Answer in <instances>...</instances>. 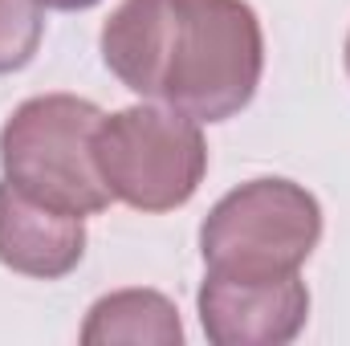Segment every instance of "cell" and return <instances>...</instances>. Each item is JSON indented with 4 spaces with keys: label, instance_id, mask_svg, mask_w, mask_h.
Returning <instances> with one entry per match:
<instances>
[{
    "label": "cell",
    "instance_id": "cell-1",
    "mask_svg": "<svg viewBox=\"0 0 350 346\" xmlns=\"http://www.w3.org/2000/svg\"><path fill=\"white\" fill-rule=\"evenodd\" d=\"M98 45L126 90L196 122L241 114L265 74L261 16L249 0H122Z\"/></svg>",
    "mask_w": 350,
    "mask_h": 346
},
{
    "label": "cell",
    "instance_id": "cell-2",
    "mask_svg": "<svg viewBox=\"0 0 350 346\" xmlns=\"http://www.w3.org/2000/svg\"><path fill=\"white\" fill-rule=\"evenodd\" d=\"M102 110L78 94L25 98L0 127V172L21 191L74 216L110 208V187L94 163Z\"/></svg>",
    "mask_w": 350,
    "mask_h": 346
},
{
    "label": "cell",
    "instance_id": "cell-3",
    "mask_svg": "<svg viewBox=\"0 0 350 346\" xmlns=\"http://www.w3.org/2000/svg\"><path fill=\"white\" fill-rule=\"evenodd\" d=\"M318 241V196L281 175L232 187L200 224V257L224 277H289L314 257Z\"/></svg>",
    "mask_w": 350,
    "mask_h": 346
},
{
    "label": "cell",
    "instance_id": "cell-4",
    "mask_svg": "<svg viewBox=\"0 0 350 346\" xmlns=\"http://www.w3.org/2000/svg\"><path fill=\"white\" fill-rule=\"evenodd\" d=\"M94 163L110 196L126 208L172 212L200 191L208 143L200 122L172 106H126L102 114L94 131Z\"/></svg>",
    "mask_w": 350,
    "mask_h": 346
},
{
    "label": "cell",
    "instance_id": "cell-5",
    "mask_svg": "<svg viewBox=\"0 0 350 346\" xmlns=\"http://www.w3.org/2000/svg\"><path fill=\"white\" fill-rule=\"evenodd\" d=\"M196 310L212 346H285L310 322V289L297 273L224 277L208 269Z\"/></svg>",
    "mask_w": 350,
    "mask_h": 346
},
{
    "label": "cell",
    "instance_id": "cell-6",
    "mask_svg": "<svg viewBox=\"0 0 350 346\" xmlns=\"http://www.w3.org/2000/svg\"><path fill=\"white\" fill-rule=\"evenodd\" d=\"M86 257V224L74 212L33 200L12 179H0V265L25 277L57 281Z\"/></svg>",
    "mask_w": 350,
    "mask_h": 346
},
{
    "label": "cell",
    "instance_id": "cell-7",
    "mask_svg": "<svg viewBox=\"0 0 350 346\" xmlns=\"http://www.w3.org/2000/svg\"><path fill=\"white\" fill-rule=\"evenodd\" d=\"M78 338L82 346H183V322L159 289H114L90 306Z\"/></svg>",
    "mask_w": 350,
    "mask_h": 346
},
{
    "label": "cell",
    "instance_id": "cell-8",
    "mask_svg": "<svg viewBox=\"0 0 350 346\" xmlns=\"http://www.w3.org/2000/svg\"><path fill=\"white\" fill-rule=\"evenodd\" d=\"M45 37L41 0H0V74L25 70Z\"/></svg>",
    "mask_w": 350,
    "mask_h": 346
},
{
    "label": "cell",
    "instance_id": "cell-9",
    "mask_svg": "<svg viewBox=\"0 0 350 346\" xmlns=\"http://www.w3.org/2000/svg\"><path fill=\"white\" fill-rule=\"evenodd\" d=\"M49 8H62V12H82V8H94L98 0H41Z\"/></svg>",
    "mask_w": 350,
    "mask_h": 346
},
{
    "label": "cell",
    "instance_id": "cell-10",
    "mask_svg": "<svg viewBox=\"0 0 350 346\" xmlns=\"http://www.w3.org/2000/svg\"><path fill=\"white\" fill-rule=\"evenodd\" d=\"M342 62H347V74H350V33H347V49H342Z\"/></svg>",
    "mask_w": 350,
    "mask_h": 346
}]
</instances>
